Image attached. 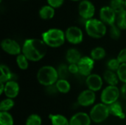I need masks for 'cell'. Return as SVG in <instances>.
Segmentation results:
<instances>
[{
	"label": "cell",
	"instance_id": "6da1fadb",
	"mask_svg": "<svg viewBox=\"0 0 126 125\" xmlns=\"http://www.w3.org/2000/svg\"><path fill=\"white\" fill-rule=\"evenodd\" d=\"M47 52V46L43 40L38 38L27 39L22 46V54L30 61L38 62L44 57Z\"/></svg>",
	"mask_w": 126,
	"mask_h": 125
},
{
	"label": "cell",
	"instance_id": "7a4b0ae2",
	"mask_svg": "<svg viewBox=\"0 0 126 125\" xmlns=\"http://www.w3.org/2000/svg\"><path fill=\"white\" fill-rule=\"evenodd\" d=\"M66 39L65 33L63 30L57 28L49 29L42 34V40L47 46L57 48L61 46Z\"/></svg>",
	"mask_w": 126,
	"mask_h": 125
},
{
	"label": "cell",
	"instance_id": "3957f363",
	"mask_svg": "<svg viewBox=\"0 0 126 125\" xmlns=\"http://www.w3.org/2000/svg\"><path fill=\"white\" fill-rule=\"evenodd\" d=\"M58 74L55 68L51 66H44L41 67L37 73V80L38 83L44 86H50L58 80Z\"/></svg>",
	"mask_w": 126,
	"mask_h": 125
},
{
	"label": "cell",
	"instance_id": "277c9868",
	"mask_svg": "<svg viewBox=\"0 0 126 125\" xmlns=\"http://www.w3.org/2000/svg\"><path fill=\"white\" fill-rule=\"evenodd\" d=\"M85 29L87 34L93 38H101L106 33V24L101 20L97 18L86 21Z\"/></svg>",
	"mask_w": 126,
	"mask_h": 125
},
{
	"label": "cell",
	"instance_id": "5b68a950",
	"mask_svg": "<svg viewBox=\"0 0 126 125\" xmlns=\"http://www.w3.org/2000/svg\"><path fill=\"white\" fill-rule=\"evenodd\" d=\"M110 115L109 108L103 103L95 105L90 111V118L95 123H101L106 121Z\"/></svg>",
	"mask_w": 126,
	"mask_h": 125
},
{
	"label": "cell",
	"instance_id": "8992f818",
	"mask_svg": "<svg viewBox=\"0 0 126 125\" xmlns=\"http://www.w3.org/2000/svg\"><path fill=\"white\" fill-rule=\"evenodd\" d=\"M120 95V91L117 86L109 85L103 90L100 95V99L102 103L106 105H110L117 101Z\"/></svg>",
	"mask_w": 126,
	"mask_h": 125
},
{
	"label": "cell",
	"instance_id": "52a82bcc",
	"mask_svg": "<svg viewBox=\"0 0 126 125\" xmlns=\"http://www.w3.org/2000/svg\"><path fill=\"white\" fill-rule=\"evenodd\" d=\"M78 12L80 15L86 21L93 18L95 13L94 5L89 0H82L78 5Z\"/></svg>",
	"mask_w": 126,
	"mask_h": 125
},
{
	"label": "cell",
	"instance_id": "ba28073f",
	"mask_svg": "<svg viewBox=\"0 0 126 125\" xmlns=\"http://www.w3.org/2000/svg\"><path fill=\"white\" fill-rule=\"evenodd\" d=\"M66 39L72 44H78L83 41V33L81 29L78 27H69L65 32Z\"/></svg>",
	"mask_w": 126,
	"mask_h": 125
},
{
	"label": "cell",
	"instance_id": "9c48e42d",
	"mask_svg": "<svg viewBox=\"0 0 126 125\" xmlns=\"http://www.w3.org/2000/svg\"><path fill=\"white\" fill-rule=\"evenodd\" d=\"M1 49L7 54L10 55H16L21 54L22 52V48L16 41L10 38H5L1 42Z\"/></svg>",
	"mask_w": 126,
	"mask_h": 125
},
{
	"label": "cell",
	"instance_id": "30bf717a",
	"mask_svg": "<svg viewBox=\"0 0 126 125\" xmlns=\"http://www.w3.org/2000/svg\"><path fill=\"white\" fill-rule=\"evenodd\" d=\"M79 73L85 77H88L92 74V71L94 66V60L91 57H83L78 63Z\"/></svg>",
	"mask_w": 126,
	"mask_h": 125
},
{
	"label": "cell",
	"instance_id": "8fae6325",
	"mask_svg": "<svg viewBox=\"0 0 126 125\" xmlns=\"http://www.w3.org/2000/svg\"><path fill=\"white\" fill-rule=\"evenodd\" d=\"M117 13L110 6H104L100 10V20L108 25L115 24Z\"/></svg>",
	"mask_w": 126,
	"mask_h": 125
},
{
	"label": "cell",
	"instance_id": "7c38bea8",
	"mask_svg": "<svg viewBox=\"0 0 126 125\" xmlns=\"http://www.w3.org/2000/svg\"><path fill=\"white\" fill-rule=\"evenodd\" d=\"M96 99L95 93L89 89L85 90L82 91L78 97V102L80 106L83 107H88L92 105Z\"/></svg>",
	"mask_w": 126,
	"mask_h": 125
},
{
	"label": "cell",
	"instance_id": "4fadbf2b",
	"mask_svg": "<svg viewBox=\"0 0 126 125\" xmlns=\"http://www.w3.org/2000/svg\"><path fill=\"white\" fill-rule=\"evenodd\" d=\"M86 83L88 88L94 92L98 91L103 86V79L97 74H92L86 77Z\"/></svg>",
	"mask_w": 126,
	"mask_h": 125
},
{
	"label": "cell",
	"instance_id": "5bb4252c",
	"mask_svg": "<svg viewBox=\"0 0 126 125\" xmlns=\"http://www.w3.org/2000/svg\"><path fill=\"white\" fill-rule=\"evenodd\" d=\"M92 119L90 116L83 112H79L72 116L69 125H91Z\"/></svg>",
	"mask_w": 126,
	"mask_h": 125
},
{
	"label": "cell",
	"instance_id": "9a60e30c",
	"mask_svg": "<svg viewBox=\"0 0 126 125\" xmlns=\"http://www.w3.org/2000/svg\"><path fill=\"white\" fill-rule=\"evenodd\" d=\"M19 91H20L19 85L16 81L10 80L5 83L4 94L7 98L9 99L16 98L18 95Z\"/></svg>",
	"mask_w": 126,
	"mask_h": 125
},
{
	"label": "cell",
	"instance_id": "2e32d148",
	"mask_svg": "<svg viewBox=\"0 0 126 125\" xmlns=\"http://www.w3.org/2000/svg\"><path fill=\"white\" fill-rule=\"evenodd\" d=\"M81 58V54L78 49L72 48L67 50L66 59L69 64H78Z\"/></svg>",
	"mask_w": 126,
	"mask_h": 125
},
{
	"label": "cell",
	"instance_id": "e0dca14e",
	"mask_svg": "<svg viewBox=\"0 0 126 125\" xmlns=\"http://www.w3.org/2000/svg\"><path fill=\"white\" fill-rule=\"evenodd\" d=\"M39 16L44 20H49L55 15V8L50 5H44L40 8L38 12Z\"/></svg>",
	"mask_w": 126,
	"mask_h": 125
},
{
	"label": "cell",
	"instance_id": "ac0fdd59",
	"mask_svg": "<svg viewBox=\"0 0 126 125\" xmlns=\"http://www.w3.org/2000/svg\"><path fill=\"white\" fill-rule=\"evenodd\" d=\"M109 112L110 114H112L113 116L116 117H119L120 119H123L126 118V115L123 113V108L120 105V103L116 102L109 106Z\"/></svg>",
	"mask_w": 126,
	"mask_h": 125
},
{
	"label": "cell",
	"instance_id": "d6986e66",
	"mask_svg": "<svg viewBox=\"0 0 126 125\" xmlns=\"http://www.w3.org/2000/svg\"><path fill=\"white\" fill-rule=\"evenodd\" d=\"M103 78L109 85L117 86L119 82V77L117 74L111 70H107L105 71L103 74Z\"/></svg>",
	"mask_w": 126,
	"mask_h": 125
},
{
	"label": "cell",
	"instance_id": "ffe728a7",
	"mask_svg": "<svg viewBox=\"0 0 126 125\" xmlns=\"http://www.w3.org/2000/svg\"><path fill=\"white\" fill-rule=\"evenodd\" d=\"M1 70V76H0V83H6L8 81L13 80V74L10 71V69L4 64H1L0 66Z\"/></svg>",
	"mask_w": 126,
	"mask_h": 125
},
{
	"label": "cell",
	"instance_id": "44dd1931",
	"mask_svg": "<svg viewBox=\"0 0 126 125\" xmlns=\"http://www.w3.org/2000/svg\"><path fill=\"white\" fill-rule=\"evenodd\" d=\"M52 125H69V121L63 115H49Z\"/></svg>",
	"mask_w": 126,
	"mask_h": 125
},
{
	"label": "cell",
	"instance_id": "7402d4cb",
	"mask_svg": "<svg viewBox=\"0 0 126 125\" xmlns=\"http://www.w3.org/2000/svg\"><path fill=\"white\" fill-rule=\"evenodd\" d=\"M58 91L62 94H67L71 89V85L66 80L59 79L55 83Z\"/></svg>",
	"mask_w": 126,
	"mask_h": 125
},
{
	"label": "cell",
	"instance_id": "603a6c76",
	"mask_svg": "<svg viewBox=\"0 0 126 125\" xmlns=\"http://www.w3.org/2000/svg\"><path fill=\"white\" fill-rule=\"evenodd\" d=\"M106 50L100 46L94 48L91 52V57L94 60H100L106 57Z\"/></svg>",
	"mask_w": 126,
	"mask_h": 125
},
{
	"label": "cell",
	"instance_id": "cb8c5ba5",
	"mask_svg": "<svg viewBox=\"0 0 126 125\" xmlns=\"http://www.w3.org/2000/svg\"><path fill=\"white\" fill-rule=\"evenodd\" d=\"M110 7L116 12V13H119L126 10V2L123 0H111Z\"/></svg>",
	"mask_w": 126,
	"mask_h": 125
},
{
	"label": "cell",
	"instance_id": "d4e9b609",
	"mask_svg": "<svg viewBox=\"0 0 126 125\" xmlns=\"http://www.w3.org/2000/svg\"><path fill=\"white\" fill-rule=\"evenodd\" d=\"M115 24L120 29H126V10L117 13Z\"/></svg>",
	"mask_w": 126,
	"mask_h": 125
},
{
	"label": "cell",
	"instance_id": "484cf974",
	"mask_svg": "<svg viewBox=\"0 0 126 125\" xmlns=\"http://www.w3.org/2000/svg\"><path fill=\"white\" fill-rule=\"evenodd\" d=\"M12 115L8 112H0V125H13Z\"/></svg>",
	"mask_w": 126,
	"mask_h": 125
},
{
	"label": "cell",
	"instance_id": "4316f807",
	"mask_svg": "<svg viewBox=\"0 0 126 125\" xmlns=\"http://www.w3.org/2000/svg\"><path fill=\"white\" fill-rule=\"evenodd\" d=\"M15 105V102L13 99H5L2 100L0 103V111L1 112H8Z\"/></svg>",
	"mask_w": 126,
	"mask_h": 125
},
{
	"label": "cell",
	"instance_id": "83f0119b",
	"mask_svg": "<svg viewBox=\"0 0 126 125\" xmlns=\"http://www.w3.org/2000/svg\"><path fill=\"white\" fill-rule=\"evenodd\" d=\"M16 63L21 70H26L29 66V60L23 54H20L16 57Z\"/></svg>",
	"mask_w": 126,
	"mask_h": 125
},
{
	"label": "cell",
	"instance_id": "f1b7e54d",
	"mask_svg": "<svg viewBox=\"0 0 126 125\" xmlns=\"http://www.w3.org/2000/svg\"><path fill=\"white\" fill-rule=\"evenodd\" d=\"M41 124L42 120L40 116L38 114H31L27 117L25 125H41Z\"/></svg>",
	"mask_w": 126,
	"mask_h": 125
},
{
	"label": "cell",
	"instance_id": "f546056e",
	"mask_svg": "<svg viewBox=\"0 0 126 125\" xmlns=\"http://www.w3.org/2000/svg\"><path fill=\"white\" fill-rule=\"evenodd\" d=\"M58 77L60 79H63V80H66L68 75H69V68L68 66H66V65L65 64H61L58 66Z\"/></svg>",
	"mask_w": 126,
	"mask_h": 125
},
{
	"label": "cell",
	"instance_id": "4dcf8cb0",
	"mask_svg": "<svg viewBox=\"0 0 126 125\" xmlns=\"http://www.w3.org/2000/svg\"><path fill=\"white\" fill-rule=\"evenodd\" d=\"M110 36L111 38L114 40H117L120 38L121 35V29L117 26V24H113L110 26Z\"/></svg>",
	"mask_w": 126,
	"mask_h": 125
},
{
	"label": "cell",
	"instance_id": "1f68e13d",
	"mask_svg": "<svg viewBox=\"0 0 126 125\" xmlns=\"http://www.w3.org/2000/svg\"><path fill=\"white\" fill-rule=\"evenodd\" d=\"M120 65H121V63L117 60V58L110 59L107 63V66L109 68V70H111L113 71H117Z\"/></svg>",
	"mask_w": 126,
	"mask_h": 125
},
{
	"label": "cell",
	"instance_id": "d6a6232c",
	"mask_svg": "<svg viewBox=\"0 0 126 125\" xmlns=\"http://www.w3.org/2000/svg\"><path fill=\"white\" fill-rule=\"evenodd\" d=\"M117 74L118 75L119 80L123 83H126V63H122L120 65Z\"/></svg>",
	"mask_w": 126,
	"mask_h": 125
},
{
	"label": "cell",
	"instance_id": "836d02e7",
	"mask_svg": "<svg viewBox=\"0 0 126 125\" xmlns=\"http://www.w3.org/2000/svg\"><path fill=\"white\" fill-rule=\"evenodd\" d=\"M117 58L121 64L122 63H126V48L122 49L120 52Z\"/></svg>",
	"mask_w": 126,
	"mask_h": 125
},
{
	"label": "cell",
	"instance_id": "e575fe53",
	"mask_svg": "<svg viewBox=\"0 0 126 125\" xmlns=\"http://www.w3.org/2000/svg\"><path fill=\"white\" fill-rule=\"evenodd\" d=\"M63 1H64V0H47L49 5L52 6L54 8L61 7L63 4Z\"/></svg>",
	"mask_w": 126,
	"mask_h": 125
},
{
	"label": "cell",
	"instance_id": "d590c367",
	"mask_svg": "<svg viewBox=\"0 0 126 125\" xmlns=\"http://www.w3.org/2000/svg\"><path fill=\"white\" fill-rule=\"evenodd\" d=\"M68 68H69V73H71L72 74H76L79 73V69H78V64H69Z\"/></svg>",
	"mask_w": 126,
	"mask_h": 125
},
{
	"label": "cell",
	"instance_id": "8d00e7d4",
	"mask_svg": "<svg viewBox=\"0 0 126 125\" xmlns=\"http://www.w3.org/2000/svg\"><path fill=\"white\" fill-rule=\"evenodd\" d=\"M120 94H121L122 97L125 99H126V83H124L123 85L122 86L121 90H120Z\"/></svg>",
	"mask_w": 126,
	"mask_h": 125
},
{
	"label": "cell",
	"instance_id": "74e56055",
	"mask_svg": "<svg viewBox=\"0 0 126 125\" xmlns=\"http://www.w3.org/2000/svg\"><path fill=\"white\" fill-rule=\"evenodd\" d=\"M1 85V88H0V94H2L4 92V86H5V83H0Z\"/></svg>",
	"mask_w": 126,
	"mask_h": 125
},
{
	"label": "cell",
	"instance_id": "f35d334b",
	"mask_svg": "<svg viewBox=\"0 0 126 125\" xmlns=\"http://www.w3.org/2000/svg\"><path fill=\"white\" fill-rule=\"evenodd\" d=\"M72 1H80V0H72ZM82 1V0H81Z\"/></svg>",
	"mask_w": 126,
	"mask_h": 125
},
{
	"label": "cell",
	"instance_id": "ab89813d",
	"mask_svg": "<svg viewBox=\"0 0 126 125\" xmlns=\"http://www.w3.org/2000/svg\"><path fill=\"white\" fill-rule=\"evenodd\" d=\"M125 2H126V0L125 1Z\"/></svg>",
	"mask_w": 126,
	"mask_h": 125
},
{
	"label": "cell",
	"instance_id": "60d3db41",
	"mask_svg": "<svg viewBox=\"0 0 126 125\" xmlns=\"http://www.w3.org/2000/svg\"><path fill=\"white\" fill-rule=\"evenodd\" d=\"M0 1H2V0H0Z\"/></svg>",
	"mask_w": 126,
	"mask_h": 125
},
{
	"label": "cell",
	"instance_id": "b9f144b4",
	"mask_svg": "<svg viewBox=\"0 0 126 125\" xmlns=\"http://www.w3.org/2000/svg\"><path fill=\"white\" fill-rule=\"evenodd\" d=\"M123 1H126V0H123Z\"/></svg>",
	"mask_w": 126,
	"mask_h": 125
}]
</instances>
